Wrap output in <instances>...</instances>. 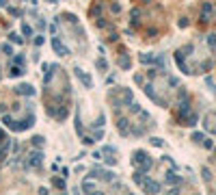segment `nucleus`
Wrapping results in <instances>:
<instances>
[{"label":"nucleus","instance_id":"nucleus-1","mask_svg":"<svg viewBox=\"0 0 216 195\" xmlns=\"http://www.w3.org/2000/svg\"><path fill=\"white\" fill-rule=\"evenodd\" d=\"M210 46H212V48H216V35H212V37H210Z\"/></svg>","mask_w":216,"mask_h":195}]
</instances>
